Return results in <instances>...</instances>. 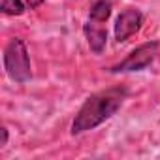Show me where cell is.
<instances>
[{
  "label": "cell",
  "instance_id": "6da1fadb",
  "mask_svg": "<svg viewBox=\"0 0 160 160\" xmlns=\"http://www.w3.org/2000/svg\"><path fill=\"white\" fill-rule=\"evenodd\" d=\"M126 94H128L126 87L121 85V87H111V89H106V91H100L89 96L72 122V134H81V132L92 130L98 124H102L104 121H108L122 106Z\"/></svg>",
  "mask_w": 160,
  "mask_h": 160
},
{
  "label": "cell",
  "instance_id": "7a4b0ae2",
  "mask_svg": "<svg viewBox=\"0 0 160 160\" xmlns=\"http://www.w3.org/2000/svg\"><path fill=\"white\" fill-rule=\"evenodd\" d=\"M4 66H6L8 75L15 83H25L30 79V75H32L30 58H28V51H27V45L23 43V40H19V38L10 40V43L4 49Z\"/></svg>",
  "mask_w": 160,
  "mask_h": 160
},
{
  "label": "cell",
  "instance_id": "3957f363",
  "mask_svg": "<svg viewBox=\"0 0 160 160\" xmlns=\"http://www.w3.org/2000/svg\"><path fill=\"white\" fill-rule=\"evenodd\" d=\"M156 53H158V42H145L139 47H136L122 62L113 66L111 72L119 73V72H138V70H143V68H147L154 60Z\"/></svg>",
  "mask_w": 160,
  "mask_h": 160
},
{
  "label": "cell",
  "instance_id": "277c9868",
  "mask_svg": "<svg viewBox=\"0 0 160 160\" xmlns=\"http://www.w3.org/2000/svg\"><path fill=\"white\" fill-rule=\"evenodd\" d=\"M143 23V15L139 10L136 8H126L119 13L117 21H115V38L117 42H126L132 34H136L139 30Z\"/></svg>",
  "mask_w": 160,
  "mask_h": 160
},
{
  "label": "cell",
  "instance_id": "5b68a950",
  "mask_svg": "<svg viewBox=\"0 0 160 160\" xmlns=\"http://www.w3.org/2000/svg\"><path fill=\"white\" fill-rule=\"evenodd\" d=\"M85 36H87V40H89V45H91L92 53L98 55V53L104 51L106 42H108V32H106L104 27L96 25L94 21H89V23L85 25Z\"/></svg>",
  "mask_w": 160,
  "mask_h": 160
},
{
  "label": "cell",
  "instance_id": "8992f818",
  "mask_svg": "<svg viewBox=\"0 0 160 160\" xmlns=\"http://www.w3.org/2000/svg\"><path fill=\"white\" fill-rule=\"evenodd\" d=\"M111 15V2L109 0H96L91 8V21L94 23H106Z\"/></svg>",
  "mask_w": 160,
  "mask_h": 160
},
{
  "label": "cell",
  "instance_id": "52a82bcc",
  "mask_svg": "<svg viewBox=\"0 0 160 160\" xmlns=\"http://www.w3.org/2000/svg\"><path fill=\"white\" fill-rule=\"evenodd\" d=\"M25 12V4L21 0H2V13L6 15H21Z\"/></svg>",
  "mask_w": 160,
  "mask_h": 160
},
{
  "label": "cell",
  "instance_id": "ba28073f",
  "mask_svg": "<svg viewBox=\"0 0 160 160\" xmlns=\"http://www.w3.org/2000/svg\"><path fill=\"white\" fill-rule=\"evenodd\" d=\"M27 4H28L30 8H38L40 4H43V0H27Z\"/></svg>",
  "mask_w": 160,
  "mask_h": 160
},
{
  "label": "cell",
  "instance_id": "9c48e42d",
  "mask_svg": "<svg viewBox=\"0 0 160 160\" xmlns=\"http://www.w3.org/2000/svg\"><path fill=\"white\" fill-rule=\"evenodd\" d=\"M6 143H8V130L2 128V145H6Z\"/></svg>",
  "mask_w": 160,
  "mask_h": 160
}]
</instances>
